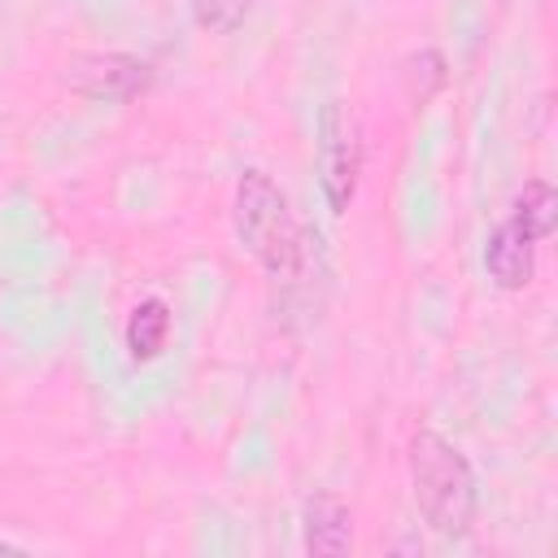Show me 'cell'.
<instances>
[{"label":"cell","mask_w":558,"mask_h":558,"mask_svg":"<svg viewBox=\"0 0 558 558\" xmlns=\"http://www.w3.org/2000/svg\"><path fill=\"white\" fill-rule=\"evenodd\" d=\"M405 466H410V493L423 523L449 541L466 536L480 510V488L466 453L453 440H445L436 427H418L405 445Z\"/></svg>","instance_id":"6da1fadb"},{"label":"cell","mask_w":558,"mask_h":558,"mask_svg":"<svg viewBox=\"0 0 558 558\" xmlns=\"http://www.w3.org/2000/svg\"><path fill=\"white\" fill-rule=\"evenodd\" d=\"M61 83L83 96V100H100V105H131L135 96H144L153 87V65L135 52H74L61 65Z\"/></svg>","instance_id":"277c9868"},{"label":"cell","mask_w":558,"mask_h":558,"mask_svg":"<svg viewBox=\"0 0 558 558\" xmlns=\"http://www.w3.org/2000/svg\"><path fill=\"white\" fill-rule=\"evenodd\" d=\"M0 554H26L22 545H13V541H0Z\"/></svg>","instance_id":"8fae6325"},{"label":"cell","mask_w":558,"mask_h":558,"mask_svg":"<svg viewBox=\"0 0 558 558\" xmlns=\"http://www.w3.org/2000/svg\"><path fill=\"white\" fill-rule=\"evenodd\" d=\"M536 244L541 240H532L523 227H519V218H501L497 227H493V235L484 240V275L501 288V292H523L527 283H532V275H536Z\"/></svg>","instance_id":"5b68a950"},{"label":"cell","mask_w":558,"mask_h":558,"mask_svg":"<svg viewBox=\"0 0 558 558\" xmlns=\"http://www.w3.org/2000/svg\"><path fill=\"white\" fill-rule=\"evenodd\" d=\"M231 227H235V240L248 248V257L266 275L283 279V283L301 279V270H305V231H301L283 187L266 170L253 166L235 179Z\"/></svg>","instance_id":"7a4b0ae2"},{"label":"cell","mask_w":558,"mask_h":558,"mask_svg":"<svg viewBox=\"0 0 558 558\" xmlns=\"http://www.w3.org/2000/svg\"><path fill=\"white\" fill-rule=\"evenodd\" d=\"M170 331H174V310L166 296H144L135 301V310L126 314V327H122V344H126V357L135 366H148L166 353L170 344Z\"/></svg>","instance_id":"52a82bcc"},{"label":"cell","mask_w":558,"mask_h":558,"mask_svg":"<svg viewBox=\"0 0 558 558\" xmlns=\"http://www.w3.org/2000/svg\"><path fill=\"white\" fill-rule=\"evenodd\" d=\"M301 527H305V549L318 558H336L353 549V510L336 493H314L301 506Z\"/></svg>","instance_id":"8992f818"},{"label":"cell","mask_w":558,"mask_h":558,"mask_svg":"<svg viewBox=\"0 0 558 558\" xmlns=\"http://www.w3.org/2000/svg\"><path fill=\"white\" fill-rule=\"evenodd\" d=\"M357 183H362V131L357 118L340 100H331L318 113V192L336 218L349 214Z\"/></svg>","instance_id":"3957f363"},{"label":"cell","mask_w":558,"mask_h":558,"mask_svg":"<svg viewBox=\"0 0 558 558\" xmlns=\"http://www.w3.org/2000/svg\"><path fill=\"white\" fill-rule=\"evenodd\" d=\"M405 78H410V96H414V105H427V100L449 83L445 52H440V48H418V52L405 61Z\"/></svg>","instance_id":"30bf717a"},{"label":"cell","mask_w":558,"mask_h":558,"mask_svg":"<svg viewBox=\"0 0 558 558\" xmlns=\"http://www.w3.org/2000/svg\"><path fill=\"white\" fill-rule=\"evenodd\" d=\"M510 218H519V227L532 235V240H545L558 222V192L545 183V179H527L523 192L514 196L510 205Z\"/></svg>","instance_id":"ba28073f"},{"label":"cell","mask_w":558,"mask_h":558,"mask_svg":"<svg viewBox=\"0 0 558 558\" xmlns=\"http://www.w3.org/2000/svg\"><path fill=\"white\" fill-rule=\"evenodd\" d=\"M253 4L257 0H187V17L205 35H231L253 13Z\"/></svg>","instance_id":"9c48e42d"}]
</instances>
